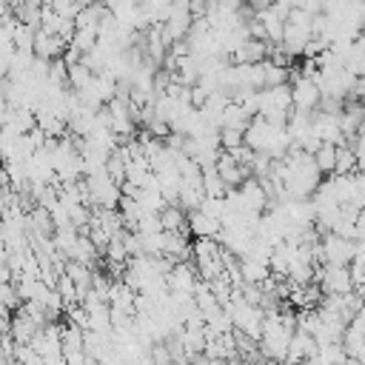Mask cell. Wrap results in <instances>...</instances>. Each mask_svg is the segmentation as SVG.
Wrapping results in <instances>:
<instances>
[{
    "label": "cell",
    "instance_id": "1",
    "mask_svg": "<svg viewBox=\"0 0 365 365\" xmlns=\"http://www.w3.org/2000/svg\"><path fill=\"white\" fill-rule=\"evenodd\" d=\"M314 282L322 288V294H351L354 291V277L348 265H317Z\"/></svg>",
    "mask_w": 365,
    "mask_h": 365
},
{
    "label": "cell",
    "instance_id": "2",
    "mask_svg": "<svg viewBox=\"0 0 365 365\" xmlns=\"http://www.w3.org/2000/svg\"><path fill=\"white\" fill-rule=\"evenodd\" d=\"M322 265H351L354 262V240H345L339 234L322 237Z\"/></svg>",
    "mask_w": 365,
    "mask_h": 365
},
{
    "label": "cell",
    "instance_id": "3",
    "mask_svg": "<svg viewBox=\"0 0 365 365\" xmlns=\"http://www.w3.org/2000/svg\"><path fill=\"white\" fill-rule=\"evenodd\" d=\"M291 91H294V108H297V111L314 114V111L319 108V103H322V88H319V83H314V80H308V77H302V74L291 83Z\"/></svg>",
    "mask_w": 365,
    "mask_h": 365
},
{
    "label": "cell",
    "instance_id": "4",
    "mask_svg": "<svg viewBox=\"0 0 365 365\" xmlns=\"http://www.w3.org/2000/svg\"><path fill=\"white\" fill-rule=\"evenodd\" d=\"M168 279V291L171 294H194L197 288V265L194 262H177L174 271L165 277Z\"/></svg>",
    "mask_w": 365,
    "mask_h": 365
},
{
    "label": "cell",
    "instance_id": "5",
    "mask_svg": "<svg viewBox=\"0 0 365 365\" xmlns=\"http://www.w3.org/2000/svg\"><path fill=\"white\" fill-rule=\"evenodd\" d=\"M336 154H339V145H331V143H322L319 145V151L314 154V160H317V165H319L322 174L331 177L336 171Z\"/></svg>",
    "mask_w": 365,
    "mask_h": 365
},
{
    "label": "cell",
    "instance_id": "6",
    "mask_svg": "<svg viewBox=\"0 0 365 365\" xmlns=\"http://www.w3.org/2000/svg\"><path fill=\"white\" fill-rule=\"evenodd\" d=\"M356 171H359L356 151H354L351 145H339V154H336V171H334V174L345 177V174H356Z\"/></svg>",
    "mask_w": 365,
    "mask_h": 365
},
{
    "label": "cell",
    "instance_id": "7",
    "mask_svg": "<svg viewBox=\"0 0 365 365\" xmlns=\"http://www.w3.org/2000/svg\"><path fill=\"white\" fill-rule=\"evenodd\" d=\"M220 145H222V151H234V148L245 145V131H240V128H222L220 131Z\"/></svg>",
    "mask_w": 365,
    "mask_h": 365
},
{
    "label": "cell",
    "instance_id": "8",
    "mask_svg": "<svg viewBox=\"0 0 365 365\" xmlns=\"http://www.w3.org/2000/svg\"><path fill=\"white\" fill-rule=\"evenodd\" d=\"M254 365H282V362H277V359H268V356H257V359H254Z\"/></svg>",
    "mask_w": 365,
    "mask_h": 365
},
{
    "label": "cell",
    "instance_id": "9",
    "mask_svg": "<svg viewBox=\"0 0 365 365\" xmlns=\"http://www.w3.org/2000/svg\"><path fill=\"white\" fill-rule=\"evenodd\" d=\"M362 31H365V20H362Z\"/></svg>",
    "mask_w": 365,
    "mask_h": 365
}]
</instances>
